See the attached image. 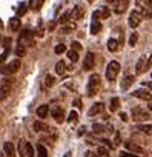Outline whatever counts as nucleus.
I'll list each match as a JSON object with an SVG mask.
<instances>
[{"label":"nucleus","instance_id":"nucleus-37","mask_svg":"<svg viewBox=\"0 0 152 157\" xmlns=\"http://www.w3.org/2000/svg\"><path fill=\"white\" fill-rule=\"evenodd\" d=\"M109 16H111L109 8L108 6H103V10H102V19H109Z\"/></svg>","mask_w":152,"mask_h":157},{"label":"nucleus","instance_id":"nucleus-34","mask_svg":"<svg viewBox=\"0 0 152 157\" xmlns=\"http://www.w3.org/2000/svg\"><path fill=\"white\" fill-rule=\"evenodd\" d=\"M137 40H138V34L137 33H132L131 37H129V46H135Z\"/></svg>","mask_w":152,"mask_h":157},{"label":"nucleus","instance_id":"nucleus-28","mask_svg":"<svg viewBox=\"0 0 152 157\" xmlns=\"http://www.w3.org/2000/svg\"><path fill=\"white\" fill-rule=\"evenodd\" d=\"M68 57H69L71 62H77V60H79V52L74 51V49H71V51L68 52Z\"/></svg>","mask_w":152,"mask_h":157},{"label":"nucleus","instance_id":"nucleus-14","mask_svg":"<svg viewBox=\"0 0 152 157\" xmlns=\"http://www.w3.org/2000/svg\"><path fill=\"white\" fill-rule=\"evenodd\" d=\"M146 60L143 59V57H140V60L137 62V66H135V71H137V74H143L144 71H147V66H146Z\"/></svg>","mask_w":152,"mask_h":157},{"label":"nucleus","instance_id":"nucleus-29","mask_svg":"<svg viewBox=\"0 0 152 157\" xmlns=\"http://www.w3.org/2000/svg\"><path fill=\"white\" fill-rule=\"evenodd\" d=\"M16 54H17L19 57H23V56L26 54V48H25L23 45H17V48H16Z\"/></svg>","mask_w":152,"mask_h":157},{"label":"nucleus","instance_id":"nucleus-27","mask_svg":"<svg viewBox=\"0 0 152 157\" xmlns=\"http://www.w3.org/2000/svg\"><path fill=\"white\" fill-rule=\"evenodd\" d=\"M28 11V6H26V3H20L19 5V10H17V16L19 17H22V16H25V13Z\"/></svg>","mask_w":152,"mask_h":157},{"label":"nucleus","instance_id":"nucleus-13","mask_svg":"<svg viewBox=\"0 0 152 157\" xmlns=\"http://www.w3.org/2000/svg\"><path fill=\"white\" fill-rule=\"evenodd\" d=\"M83 8L82 6H75L74 8V11L71 13V17H72V20H82L83 19Z\"/></svg>","mask_w":152,"mask_h":157},{"label":"nucleus","instance_id":"nucleus-17","mask_svg":"<svg viewBox=\"0 0 152 157\" xmlns=\"http://www.w3.org/2000/svg\"><path fill=\"white\" fill-rule=\"evenodd\" d=\"M124 148L128 151H135V152H143V148L140 145H135L134 142H126L124 143Z\"/></svg>","mask_w":152,"mask_h":157},{"label":"nucleus","instance_id":"nucleus-47","mask_svg":"<svg viewBox=\"0 0 152 157\" xmlns=\"http://www.w3.org/2000/svg\"><path fill=\"white\" fill-rule=\"evenodd\" d=\"M114 142H115V146H117V145L120 143V134H118V132L115 134V140H114Z\"/></svg>","mask_w":152,"mask_h":157},{"label":"nucleus","instance_id":"nucleus-3","mask_svg":"<svg viewBox=\"0 0 152 157\" xmlns=\"http://www.w3.org/2000/svg\"><path fill=\"white\" fill-rule=\"evenodd\" d=\"M19 69H20V60H19V59H16V60H13L11 63L3 65L2 68H0V72H2L3 75H9V74L17 72Z\"/></svg>","mask_w":152,"mask_h":157},{"label":"nucleus","instance_id":"nucleus-39","mask_svg":"<svg viewBox=\"0 0 152 157\" xmlns=\"http://www.w3.org/2000/svg\"><path fill=\"white\" fill-rule=\"evenodd\" d=\"M97 154H98V155H102V157H108V148L100 146V148L97 149Z\"/></svg>","mask_w":152,"mask_h":157},{"label":"nucleus","instance_id":"nucleus-41","mask_svg":"<svg viewBox=\"0 0 152 157\" xmlns=\"http://www.w3.org/2000/svg\"><path fill=\"white\" fill-rule=\"evenodd\" d=\"M100 142H102V145H105V146H106V148H108V149H111V148H112V146H114V145H112V143H111V140H108V139H102V140H100Z\"/></svg>","mask_w":152,"mask_h":157},{"label":"nucleus","instance_id":"nucleus-5","mask_svg":"<svg viewBox=\"0 0 152 157\" xmlns=\"http://www.w3.org/2000/svg\"><path fill=\"white\" fill-rule=\"evenodd\" d=\"M19 45H29V46H32L34 45V39H32V31H29V29H25L22 34H20V37H19Z\"/></svg>","mask_w":152,"mask_h":157},{"label":"nucleus","instance_id":"nucleus-31","mask_svg":"<svg viewBox=\"0 0 152 157\" xmlns=\"http://www.w3.org/2000/svg\"><path fill=\"white\" fill-rule=\"evenodd\" d=\"M29 5H31V8H32V10H35V11H37V10H40V6L43 5V0H32V2H31Z\"/></svg>","mask_w":152,"mask_h":157},{"label":"nucleus","instance_id":"nucleus-40","mask_svg":"<svg viewBox=\"0 0 152 157\" xmlns=\"http://www.w3.org/2000/svg\"><path fill=\"white\" fill-rule=\"evenodd\" d=\"M65 51H66V46H65L63 43H60V45L55 46V54H61V52H65Z\"/></svg>","mask_w":152,"mask_h":157},{"label":"nucleus","instance_id":"nucleus-26","mask_svg":"<svg viewBox=\"0 0 152 157\" xmlns=\"http://www.w3.org/2000/svg\"><path fill=\"white\" fill-rule=\"evenodd\" d=\"M55 72L57 74H65V62H61V60H58L57 63H55Z\"/></svg>","mask_w":152,"mask_h":157},{"label":"nucleus","instance_id":"nucleus-50","mask_svg":"<svg viewBox=\"0 0 152 157\" xmlns=\"http://www.w3.org/2000/svg\"><path fill=\"white\" fill-rule=\"evenodd\" d=\"M80 105H82L80 100H74V106H79V108H80Z\"/></svg>","mask_w":152,"mask_h":157},{"label":"nucleus","instance_id":"nucleus-38","mask_svg":"<svg viewBox=\"0 0 152 157\" xmlns=\"http://www.w3.org/2000/svg\"><path fill=\"white\" fill-rule=\"evenodd\" d=\"M69 17H71V13H65V14L60 17L58 22H60V23H68V22H69Z\"/></svg>","mask_w":152,"mask_h":157},{"label":"nucleus","instance_id":"nucleus-51","mask_svg":"<svg viewBox=\"0 0 152 157\" xmlns=\"http://www.w3.org/2000/svg\"><path fill=\"white\" fill-rule=\"evenodd\" d=\"M5 57H6V54H0V63L5 60Z\"/></svg>","mask_w":152,"mask_h":157},{"label":"nucleus","instance_id":"nucleus-20","mask_svg":"<svg viewBox=\"0 0 152 157\" xmlns=\"http://www.w3.org/2000/svg\"><path fill=\"white\" fill-rule=\"evenodd\" d=\"M109 108H111L112 113L118 111V109H120V99H118V97H112V99H111V106H109Z\"/></svg>","mask_w":152,"mask_h":157},{"label":"nucleus","instance_id":"nucleus-30","mask_svg":"<svg viewBox=\"0 0 152 157\" xmlns=\"http://www.w3.org/2000/svg\"><path fill=\"white\" fill-rule=\"evenodd\" d=\"M92 131H94L95 134H102V132L105 131V126L100 125V123H94V125H92Z\"/></svg>","mask_w":152,"mask_h":157},{"label":"nucleus","instance_id":"nucleus-18","mask_svg":"<svg viewBox=\"0 0 152 157\" xmlns=\"http://www.w3.org/2000/svg\"><path fill=\"white\" fill-rule=\"evenodd\" d=\"M32 128H34V131H48L49 128H48V125L45 123V122H42V120H37V122H34V125H32Z\"/></svg>","mask_w":152,"mask_h":157},{"label":"nucleus","instance_id":"nucleus-16","mask_svg":"<svg viewBox=\"0 0 152 157\" xmlns=\"http://www.w3.org/2000/svg\"><path fill=\"white\" fill-rule=\"evenodd\" d=\"M134 82H135V77L134 75H126L123 80H121V90H128Z\"/></svg>","mask_w":152,"mask_h":157},{"label":"nucleus","instance_id":"nucleus-6","mask_svg":"<svg viewBox=\"0 0 152 157\" xmlns=\"http://www.w3.org/2000/svg\"><path fill=\"white\" fill-rule=\"evenodd\" d=\"M132 117H134V120L140 122V120H147L149 119V114L143 108H134L132 109Z\"/></svg>","mask_w":152,"mask_h":157},{"label":"nucleus","instance_id":"nucleus-35","mask_svg":"<svg viewBox=\"0 0 152 157\" xmlns=\"http://www.w3.org/2000/svg\"><path fill=\"white\" fill-rule=\"evenodd\" d=\"M26 157H34V146L29 142L26 143Z\"/></svg>","mask_w":152,"mask_h":157},{"label":"nucleus","instance_id":"nucleus-7","mask_svg":"<svg viewBox=\"0 0 152 157\" xmlns=\"http://www.w3.org/2000/svg\"><path fill=\"white\" fill-rule=\"evenodd\" d=\"M132 96L137 97V99L146 100V102H149V100L152 99V93H149V91H146V90H135V91L132 93Z\"/></svg>","mask_w":152,"mask_h":157},{"label":"nucleus","instance_id":"nucleus-49","mask_svg":"<svg viewBox=\"0 0 152 157\" xmlns=\"http://www.w3.org/2000/svg\"><path fill=\"white\" fill-rule=\"evenodd\" d=\"M86 157H95V154H94L92 151H88V152H86Z\"/></svg>","mask_w":152,"mask_h":157},{"label":"nucleus","instance_id":"nucleus-45","mask_svg":"<svg viewBox=\"0 0 152 157\" xmlns=\"http://www.w3.org/2000/svg\"><path fill=\"white\" fill-rule=\"evenodd\" d=\"M121 157H140V155H132V154H128V152H120Z\"/></svg>","mask_w":152,"mask_h":157},{"label":"nucleus","instance_id":"nucleus-32","mask_svg":"<svg viewBox=\"0 0 152 157\" xmlns=\"http://www.w3.org/2000/svg\"><path fill=\"white\" fill-rule=\"evenodd\" d=\"M140 14H141V17H144V19H150V17H152V11L147 10V8H141Z\"/></svg>","mask_w":152,"mask_h":157},{"label":"nucleus","instance_id":"nucleus-43","mask_svg":"<svg viewBox=\"0 0 152 157\" xmlns=\"http://www.w3.org/2000/svg\"><path fill=\"white\" fill-rule=\"evenodd\" d=\"M71 45H72V49H74V51H77V52H79V51L82 49V45H80L79 42H72Z\"/></svg>","mask_w":152,"mask_h":157},{"label":"nucleus","instance_id":"nucleus-42","mask_svg":"<svg viewBox=\"0 0 152 157\" xmlns=\"http://www.w3.org/2000/svg\"><path fill=\"white\" fill-rule=\"evenodd\" d=\"M100 17H102V11H94V14H92V22H98Z\"/></svg>","mask_w":152,"mask_h":157},{"label":"nucleus","instance_id":"nucleus-4","mask_svg":"<svg viewBox=\"0 0 152 157\" xmlns=\"http://www.w3.org/2000/svg\"><path fill=\"white\" fill-rule=\"evenodd\" d=\"M6 82H3L2 85H0V102L5 100L9 93H11V83H13V78H5Z\"/></svg>","mask_w":152,"mask_h":157},{"label":"nucleus","instance_id":"nucleus-21","mask_svg":"<svg viewBox=\"0 0 152 157\" xmlns=\"http://www.w3.org/2000/svg\"><path fill=\"white\" fill-rule=\"evenodd\" d=\"M135 129H138V131H141L147 136H152V125H138Z\"/></svg>","mask_w":152,"mask_h":157},{"label":"nucleus","instance_id":"nucleus-19","mask_svg":"<svg viewBox=\"0 0 152 157\" xmlns=\"http://www.w3.org/2000/svg\"><path fill=\"white\" fill-rule=\"evenodd\" d=\"M20 19H17V17H13V19H9V28H11V31H19L20 29Z\"/></svg>","mask_w":152,"mask_h":157},{"label":"nucleus","instance_id":"nucleus-10","mask_svg":"<svg viewBox=\"0 0 152 157\" xmlns=\"http://www.w3.org/2000/svg\"><path fill=\"white\" fill-rule=\"evenodd\" d=\"M51 114H52V117L55 119V122L57 123H63V117H65V114H63V109L60 108V106H54L52 108V111H51Z\"/></svg>","mask_w":152,"mask_h":157},{"label":"nucleus","instance_id":"nucleus-48","mask_svg":"<svg viewBox=\"0 0 152 157\" xmlns=\"http://www.w3.org/2000/svg\"><path fill=\"white\" fill-rule=\"evenodd\" d=\"M146 66H147V68H150V66H152V54H150V57H149V60H147Z\"/></svg>","mask_w":152,"mask_h":157},{"label":"nucleus","instance_id":"nucleus-53","mask_svg":"<svg viewBox=\"0 0 152 157\" xmlns=\"http://www.w3.org/2000/svg\"><path fill=\"white\" fill-rule=\"evenodd\" d=\"M149 86H150V90H152V83H149Z\"/></svg>","mask_w":152,"mask_h":157},{"label":"nucleus","instance_id":"nucleus-2","mask_svg":"<svg viewBox=\"0 0 152 157\" xmlns=\"http://www.w3.org/2000/svg\"><path fill=\"white\" fill-rule=\"evenodd\" d=\"M118 72H120V63L115 62V60L109 62V65L106 68V78L108 80H115V77L118 75Z\"/></svg>","mask_w":152,"mask_h":157},{"label":"nucleus","instance_id":"nucleus-12","mask_svg":"<svg viewBox=\"0 0 152 157\" xmlns=\"http://www.w3.org/2000/svg\"><path fill=\"white\" fill-rule=\"evenodd\" d=\"M3 149H5L6 157H16V149H14V145H13L11 142H5Z\"/></svg>","mask_w":152,"mask_h":157},{"label":"nucleus","instance_id":"nucleus-8","mask_svg":"<svg viewBox=\"0 0 152 157\" xmlns=\"http://www.w3.org/2000/svg\"><path fill=\"white\" fill-rule=\"evenodd\" d=\"M140 20H141V14L138 11H131V14H129V25L132 28H137L140 25Z\"/></svg>","mask_w":152,"mask_h":157},{"label":"nucleus","instance_id":"nucleus-1","mask_svg":"<svg viewBox=\"0 0 152 157\" xmlns=\"http://www.w3.org/2000/svg\"><path fill=\"white\" fill-rule=\"evenodd\" d=\"M100 90V75L98 74H92L89 77V83H88V94L89 97L95 96Z\"/></svg>","mask_w":152,"mask_h":157},{"label":"nucleus","instance_id":"nucleus-46","mask_svg":"<svg viewBox=\"0 0 152 157\" xmlns=\"http://www.w3.org/2000/svg\"><path fill=\"white\" fill-rule=\"evenodd\" d=\"M120 119H121L123 122H128V116H126L124 113H120Z\"/></svg>","mask_w":152,"mask_h":157},{"label":"nucleus","instance_id":"nucleus-15","mask_svg":"<svg viewBox=\"0 0 152 157\" xmlns=\"http://www.w3.org/2000/svg\"><path fill=\"white\" fill-rule=\"evenodd\" d=\"M128 6V2L126 0H120V2H115V6H114V13L115 14H121Z\"/></svg>","mask_w":152,"mask_h":157},{"label":"nucleus","instance_id":"nucleus-11","mask_svg":"<svg viewBox=\"0 0 152 157\" xmlns=\"http://www.w3.org/2000/svg\"><path fill=\"white\" fill-rule=\"evenodd\" d=\"M103 103H95V105H92L91 106V109H89V117H94V116H97V114H100V113H103Z\"/></svg>","mask_w":152,"mask_h":157},{"label":"nucleus","instance_id":"nucleus-44","mask_svg":"<svg viewBox=\"0 0 152 157\" xmlns=\"http://www.w3.org/2000/svg\"><path fill=\"white\" fill-rule=\"evenodd\" d=\"M75 119H77V113H75V111H72V113L69 114V119H68V120H69V122H74Z\"/></svg>","mask_w":152,"mask_h":157},{"label":"nucleus","instance_id":"nucleus-33","mask_svg":"<svg viewBox=\"0 0 152 157\" xmlns=\"http://www.w3.org/2000/svg\"><path fill=\"white\" fill-rule=\"evenodd\" d=\"M37 152H39V157H48L46 148H45L43 145H39V146H37Z\"/></svg>","mask_w":152,"mask_h":157},{"label":"nucleus","instance_id":"nucleus-52","mask_svg":"<svg viewBox=\"0 0 152 157\" xmlns=\"http://www.w3.org/2000/svg\"><path fill=\"white\" fill-rule=\"evenodd\" d=\"M149 109H150V111H152V103H150V105H149Z\"/></svg>","mask_w":152,"mask_h":157},{"label":"nucleus","instance_id":"nucleus-36","mask_svg":"<svg viewBox=\"0 0 152 157\" xmlns=\"http://www.w3.org/2000/svg\"><path fill=\"white\" fill-rule=\"evenodd\" d=\"M54 82H55V80H54V77H52V75H49V74H48V75L45 77V85H46L48 88H49V86H52V85H54Z\"/></svg>","mask_w":152,"mask_h":157},{"label":"nucleus","instance_id":"nucleus-25","mask_svg":"<svg viewBox=\"0 0 152 157\" xmlns=\"http://www.w3.org/2000/svg\"><path fill=\"white\" fill-rule=\"evenodd\" d=\"M26 143H28V142H26V140H23V139L19 142V152H20V155H22V157H23V155H26Z\"/></svg>","mask_w":152,"mask_h":157},{"label":"nucleus","instance_id":"nucleus-22","mask_svg":"<svg viewBox=\"0 0 152 157\" xmlns=\"http://www.w3.org/2000/svg\"><path fill=\"white\" fill-rule=\"evenodd\" d=\"M91 34H98L100 33V29H102V25H100V22H91Z\"/></svg>","mask_w":152,"mask_h":157},{"label":"nucleus","instance_id":"nucleus-23","mask_svg":"<svg viewBox=\"0 0 152 157\" xmlns=\"http://www.w3.org/2000/svg\"><path fill=\"white\" fill-rule=\"evenodd\" d=\"M117 48H118V42L115 39H109L108 40V49L111 52H114V51H117Z\"/></svg>","mask_w":152,"mask_h":157},{"label":"nucleus","instance_id":"nucleus-9","mask_svg":"<svg viewBox=\"0 0 152 157\" xmlns=\"http://www.w3.org/2000/svg\"><path fill=\"white\" fill-rule=\"evenodd\" d=\"M94 65H95V56H94V52H88L86 54V59H85V62H83V69H91V68H94Z\"/></svg>","mask_w":152,"mask_h":157},{"label":"nucleus","instance_id":"nucleus-24","mask_svg":"<svg viewBox=\"0 0 152 157\" xmlns=\"http://www.w3.org/2000/svg\"><path fill=\"white\" fill-rule=\"evenodd\" d=\"M46 114H48V105H42V106H39L37 108V116L39 117H46Z\"/></svg>","mask_w":152,"mask_h":157}]
</instances>
